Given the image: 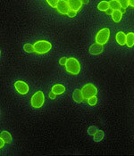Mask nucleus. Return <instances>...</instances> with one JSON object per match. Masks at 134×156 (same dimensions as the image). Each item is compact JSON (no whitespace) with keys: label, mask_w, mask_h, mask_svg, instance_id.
I'll return each instance as SVG.
<instances>
[{"label":"nucleus","mask_w":134,"mask_h":156,"mask_svg":"<svg viewBox=\"0 0 134 156\" xmlns=\"http://www.w3.org/2000/svg\"><path fill=\"white\" fill-rule=\"evenodd\" d=\"M64 67H65V71L73 76L79 75L81 72V65L80 62L75 57L67 58L66 63L64 64Z\"/></svg>","instance_id":"1"},{"label":"nucleus","mask_w":134,"mask_h":156,"mask_svg":"<svg viewBox=\"0 0 134 156\" xmlns=\"http://www.w3.org/2000/svg\"><path fill=\"white\" fill-rule=\"evenodd\" d=\"M33 48L35 53L38 55H44L52 49V44L48 40H38L33 44Z\"/></svg>","instance_id":"2"},{"label":"nucleus","mask_w":134,"mask_h":156,"mask_svg":"<svg viewBox=\"0 0 134 156\" xmlns=\"http://www.w3.org/2000/svg\"><path fill=\"white\" fill-rule=\"evenodd\" d=\"M46 97L42 91H37L31 98V105L34 109H40L45 104Z\"/></svg>","instance_id":"3"},{"label":"nucleus","mask_w":134,"mask_h":156,"mask_svg":"<svg viewBox=\"0 0 134 156\" xmlns=\"http://www.w3.org/2000/svg\"><path fill=\"white\" fill-rule=\"evenodd\" d=\"M110 36H111V32H110L109 29L108 28H103V29L98 30L97 35L95 37L96 43L104 46L109 41Z\"/></svg>","instance_id":"4"},{"label":"nucleus","mask_w":134,"mask_h":156,"mask_svg":"<svg viewBox=\"0 0 134 156\" xmlns=\"http://www.w3.org/2000/svg\"><path fill=\"white\" fill-rule=\"evenodd\" d=\"M81 91L82 93V96L84 97V99H89L91 96H97L98 93L97 87L95 85L91 84V83H88V84L82 86Z\"/></svg>","instance_id":"5"},{"label":"nucleus","mask_w":134,"mask_h":156,"mask_svg":"<svg viewBox=\"0 0 134 156\" xmlns=\"http://www.w3.org/2000/svg\"><path fill=\"white\" fill-rule=\"evenodd\" d=\"M14 88L16 90V92L21 95V96H24L27 95L30 92V87L26 82L23 80H17L14 83Z\"/></svg>","instance_id":"6"},{"label":"nucleus","mask_w":134,"mask_h":156,"mask_svg":"<svg viewBox=\"0 0 134 156\" xmlns=\"http://www.w3.org/2000/svg\"><path fill=\"white\" fill-rule=\"evenodd\" d=\"M70 5L67 2V0H59L57 6H56V10L62 15H67L68 12L70 11Z\"/></svg>","instance_id":"7"},{"label":"nucleus","mask_w":134,"mask_h":156,"mask_svg":"<svg viewBox=\"0 0 134 156\" xmlns=\"http://www.w3.org/2000/svg\"><path fill=\"white\" fill-rule=\"evenodd\" d=\"M67 2L70 5V8L76 12H79L83 5V3L81 0H67Z\"/></svg>","instance_id":"8"},{"label":"nucleus","mask_w":134,"mask_h":156,"mask_svg":"<svg viewBox=\"0 0 134 156\" xmlns=\"http://www.w3.org/2000/svg\"><path fill=\"white\" fill-rule=\"evenodd\" d=\"M65 90H66L65 87L63 84H59V83H58V84L53 85L52 87H51V91H52L54 94H56V96L63 95V93H65Z\"/></svg>","instance_id":"9"},{"label":"nucleus","mask_w":134,"mask_h":156,"mask_svg":"<svg viewBox=\"0 0 134 156\" xmlns=\"http://www.w3.org/2000/svg\"><path fill=\"white\" fill-rule=\"evenodd\" d=\"M103 46L96 43L91 45V47L89 48V53L93 55H99L103 53Z\"/></svg>","instance_id":"10"},{"label":"nucleus","mask_w":134,"mask_h":156,"mask_svg":"<svg viewBox=\"0 0 134 156\" xmlns=\"http://www.w3.org/2000/svg\"><path fill=\"white\" fill-rule=\"evenodd\" d=\"M115 40L120 46L126 45V34L122 31H118L115 35Z\"/></svg>","instance_id":"11"},{"label":"nucleus","mask_w":134,"mask_h":156,"mask_svg":"<svg viewBox=\"0 0 134 156\" xmlns=\"http://www.w3.org/2000/svg\"><path fill=\"white\" fill-rule=\"evenodd\" d=\"M122 15H123V13H122L121 10H114V11H113V13L111 14L113 22H114L116 23H120L122 21Z\"/></svg>","instance_id":"12"},{"label":"nucleus","mask_w":134,"mask_h":156,"mask_svg":"<svg viewBox=\"0 0 134 156\" xmlns=\"http://www.w3.org/2000/svg\"><path fill=\"white\" fill-rule=\"evenodd\" d=\"M73 101H74L75 103H77V104H80V103L83 102L84 97H83V96H82L81 91V90H79V89L74 90V92H73Z\"/></svg>","instance_id":"13"},{"label":"nucleus","mask_w":134,"mask_h":156,"mask_svg":"<svg viewBox=\"0 0 134 156\" xmlns=\"http://www.w3.org/2000/svg\"><path fill=\"white\" fill-rule=\"evenodd\" d=\"M98 9L100 12H107L110 8L109 1H106V0H102L98 4Z\"/></svg>","instance_id":"14"},{"label":"nucleus","mask_w":134,"mask_h":156,"mask_svg":"<svg viewBox=\"0 0 134 156\" xmlns=\"http://www.w3.org/2000/svg\"><path fill=\"white\" fill-rule=\"evenodd\" d=\"M126 46L129 48H132L134 47V33L133 32H129L126 35Z\"/></svg>","instance_id":"15"},{"label":"nucleus","mask_w":134,"mask_h":156,"mask_svg":"<svg viewBox=\"0 0 134 156\" xmlns=\"http://www.w3.org/2000/svg\"><path fill=\"white\" fill-rule=\"evenodd\" d=\"M0 136H1V138H3L5 140V142L6 144H11L13 142L12 136H11V134L8 132V131H2Z\"/></svg>","instance_id":"16"},{"label":"nucleus","mask_w":134,"mask_h":156,"mask_svg":"<svg viewBox=\"0 0 134 156\" xmlns=\"http://www.w3.org/2000/svg\"><path fill=\"white\" fill-rule=\"evenodd\" d=\"M109 5L110 8H112L114 11V10H121V8H122V5L118 0H110Z\"/></svg>","instance_id":"17"},{"label":"nucleus","mask_w":134,"mask_h":156,"mask_svg":"<svg viewBox=\"0 0 134 156\" xmlns=\"http://www.w3.org/2000/svg\"><path fill=\"white\" fill-rule=\"evenodd\" d=\"M104 136H105L104 132H103L102 130L98 129V131L93 135V136H94V140H95L96 142H99V141H101V140L104 138Z\"/></svg>","instance_id":"18"},{"label":"nucleus","mask_w":134,"mask_h":156,"mask_svg":"<svg viewBox=\"0 0 134 156\" xmlns=\"http://www.w3.org/2000/svg\"><path fill=\"white\" fill-rule=\"evenodd\" d=\"M87 101H88V104H89V106H95L98 104V98L97 97V96H91L89 99H87Z\"/></svg>","instance_id":"19"},{"label":"nucleus","mask_w":134,"mask_h":156,"mask_svg":"<svg viewBox=\"0 0 134 156\" xmlns=\"http://www.w3.org/2000/svg\"><path fill=\"white\" fill-rule=\"evenodd\" d=\"M24 50L27 53H34V48H33V45L31 44H24Z\"/></svg>","instance_id":"20"},{"label":"nucleus","mask_w":134,"mask_h":156,"mask_svg":"<svg viewBox=\"0 0 134 156\" xmlns=\"http://www.w3.org/2000/svg\"><path fill=\"white\" fill-rule=\"evenodd\" d=\"M46 1H47V3L49 4L52 8H56L57 4L59 2V0H46Z\"/></svg>","instance_id":"21"},{"label":"nucleus","mask_w":134,"mask_h":156,"mask_svg":"<svg viewBox=\"0 0 134 156\" xmlns=\"http://www.w3.org/2000/svg\"><path fill=\"white\" fill-rule=\"evenodd\" d=\"M98 130V129L97 127H94V126H92V127H89V129H88V132L89 135H91V136H93L95 133L97 132Z\"/></svg>","instance_id":"22"},{"label":"nucleus","mask_w":134,"mask_h":156,"mask_svg":"<svg viewBox=\"0 0 134 156\" xmlns=\"http://www.w3.org/2000/svg\"><path fill=\"white\" fill-rule=\"evenodd\" d=\"M119 3L121 4L122 8H127L129 6V0H118Z\"/></svg>","instance_id":"23"},{"label":"nucleus","mask_w":134,"mask_h":156,"mask_svg":"<svg viewBox=\"0 0 134 156\" xmlns=\"http://www.w3.org/2000/svg\"><path fill=\"white\" fill-rule=\"evenodd\" d=\"M77 12L76 11H74V10H72V9H70V11L68 12L67 13V15L70 17V18H73V17H75L76 15H77Z\"/></svg>","instance_id":"24"},{"label":"nucleus","mask_w":134,"mask_h":156,"mask_svg":"<svg viewBox=\"0 0 134 156\" xmlns=\"http://www.w3.org/2000/svg\"><path fill=\"white\" fill-rule=\"evenodd\" d=\"M66 61H67V58L66 57H61L59 59V64L60 65H64L66 63Z\"/></svg>","instance_id":"25"},{"label":"nucleus","mask_w":134,"mask_h":156,"mask_svg":"<svg viewBox=\"0 0 134 156\" xmlns=\"http://www.w3.org/2000/svg\"><path fill=\"white\" fill-rule=\"evenodd\" d=\"M49 97L50 98V99H52V100H53V99H56V94H54V93H53V92L51 91V92H50V93L49 94Z\"/></svg>","instance_id":"26"},{"label":"nucleus","mask_w":134,"mask_h":156,"mask_svg":"<svg viewBox=\"0 0 134 156\" xmlns=\"http://www.w3.org/2000/svg\"><path fill=\"white\" fill-rule=\"evenodd\" d=\"M0 143H1V144H0V148L3 149V147H4L5 144V140H4L3 138H1V139H0Z\"/></svg>","instance_id":"27"},{"label":"nucleus","mask_w":134,"mask_h":156,"mask_svg":"<svg viewBox=\"0 0 134 156\" xmlns=\"http://www.w3.org/2000/svg\"><path fill=\"white\" fill-rule=\"evenodd\" d=\"M129 5L134 8V0H129Z\"/></svg>","instance_id":"28"},{"label":"nucleus","mask_w":134,"mask_h":156,"mask_svg":"<svg viewBox=\"0 0 134 156\" xmlns=\"http://www.w3.org/2000/svg\"><path fill=\"white\" fill-rule=\"evenodd\" d=\"M113 11H114V10H113L112 8H109V9L106 12V14H107V15H111V14L113 13Z\"/></svg>","instance_id":"29"},{"label":"nucleus","mask_w":134,"mask_h":156,"mask_svg":"<svg viewBox=\"0 0 134 156\" xmlns=\"http://www.w3.org/2000/svg\"><path fill=\"white\" fill-rule=\"evenodd\" d=\"M81 1H82L83 4H88V3L89 2V0H81Z\"/></svg>","instance_id":"30"},{"label":"nucleus","mask_w":134,"mask_h":156,"mask_svg":"<svg viewBox=\"0 0 134 156\" xmlns=\"http://www.w3.org/2000/svg\"><path fill=\"white\" fill-rule=\"evenodd\" d=\"M121 11H122V13H124V12H125V11H126V9H125V8H121Z\"/></svg>","instance_id":"31"}]
</instances>
